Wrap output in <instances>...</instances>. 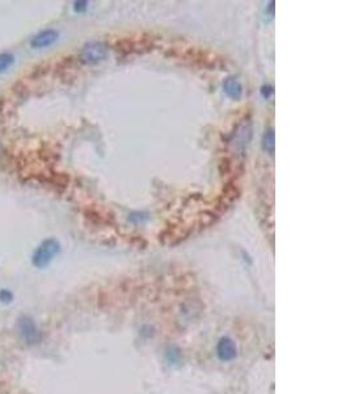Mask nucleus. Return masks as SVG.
<instances>
[{"label":"nucleus","instance_id":"1","mask_svg":"<svg viewBox=\"0 0 350 394\" xmlns=\"http://www.w3.org/2000/svg\"><path fill=\"white\" fill-rule=\"evenodd\" d=\"M61 250V244L54 238H47L36 248L32 262L33 266L37 268H45L50 264V262L55 258L56 254Z\"/></svg>","mask_w":350,"mask_h":394},{"label":"nucleus","instance_id":"2","mask_svg":"<svg viewBox=\"0 0 350 394\" xmlns=\"http://www.w3.org/2000/svg\"><path fill=\"white\" fill-rule=\"evenodd\" d=\"M16 332L22 343L33 346L41 341V331L33 319L28 316H21L16 322Z\"/></svg>","mask_w":350,"mask_h":394},{"label":"nucleus","instance_id":"3","mask_svg":"<svg viewBox=\"0 0 350 394\" xmlns=\"http://www.w3.org/2000/svg\"><path fill=\"white\" fill-rule=\"evenodd\" d=\"M108 49L102 42H88L81 47L79 61L83 65H96L106 58Z\"/></svg>","mask_w":350,"mask_h":394},{"label":"nucleus","instance_id":"4","mask_svg":"<svg viewBox=\"0 0 350 394\" xmlns=\"http://www.w3.org/2000/svg\"><path fill=\"white\" fill-rule=\"evenodd\" d=\"M252 138V122L249 120L244 121L238 125L235 133H234V145L240 153H244L247 146L249 145Z\"/></svg>","mask_w":350,"mask_h":394},{"label":"nucleus","instance_id":"5","mask_svg":"<svg viewBox=\"0 0 350 394\" xmlns=\"http://www.w3.org/2000/svg\"><path fill=\"white\" fill-rule=\"evenodd\" d=\"M59 37V33L55 29H45V31L40 32L34 36L31 40V46L33 49H42V47H47L50 45H53Z\"/></svg>","mask_w":350,"mask_h":394},{"label":"nucleus","instance_id":"6","mask_svg":"<svg viewBox=\"0 0 350 394\" xmlns=\"http://www.w3.org/2000/svg\"><path fill=\"white\" fill-rule=\"evenodd\" d=\"M223 90L227 96L231 97L232 100H240L243 96V86L242 83L234 76H229L223 81Z\"/></svg>","mask_w":350,"mask_h":394},{"label":"nucleus","instance_id":"7","mask_svg":"<svg viewBox=\"0 0 350 394\" xmlns=\"http://www.w3.org/2000/svg\"><path fill=\"white\" fill-rule=\"evenodd\" d=\"M218 355L222 360H231L235 357L236 348L234 346V342L228 338H224L220 341L218 346Z\"/></svg>","mask_w":350,"mask_h":394},{"label":"nucleus","instance_id":"8","mask_svg":"<svg viewBox=\"0 0 350 394\" xmlns=\"http://www.w3.org/2000/svg\"><path fill=\"white\" fill-rule=\"evenodd\" d=\"M262 146L268 153L270 154L274 153L276 144H274V130H273L272 128L265 130V134H264V139H262Z\"/></svg>","mask_w":350,"mask_h":394},{"label":"nucleus","instance_id":"9","mask_svg":"<svg viewBox=\"0 0 350 394\" xmlns=\"http://www.w3.org/2000/svg\"><path fill=\"white\" fill-rule=\"evenodd\" d=\"M15 62L12 54L10 53H2L0 54V72H4L10 69L11 66Z\"/></svg>","mask_w":350,"mask_h":394},{"label":"nucleus","instance_id":"10","mask_svg":"<svg viewBox=\"0 0 350 394\" xmlns=\"http://www.w3.org/2000/svg\"><path fill=\"white\" fill-rule=\"evenodd\" d=\"M12 298L13 294L11 293L8 289H2V291H0V301H2V302L10 303L11 301H12Z\"/></svg>","mask_w":350,"mask_h":394},{"label":"nucleus","instance_id":"11","mask_svg":"<svg viewBox=\"0 0 350 394\" xmlns=\"http://www.w3.org/2000/svg\"><path fill=\"white\" fill-rule=\"evenodd\" d=\"M88 2H75L74 3V10L76 12H84V11L87 10Z\"/></svg>","mask_w":350,"mask_h":394},{"label":"nucleus","instance_id":"12","mask_svg":"<svg viewBox=\"0 0 350 394\" xmlns=\"http://www.w3.org/2000/svg\"><path fill=\"white\" fill-rule=\"evenodd\" d=\"M270 94H273V87H270V86H268V87L267 86H265V87H262L264 97H267L268 99V97L270 96Z\"/></svg>","mask_w":350,"mask_h":394}]
</instances>
